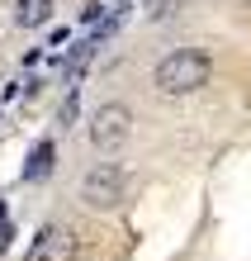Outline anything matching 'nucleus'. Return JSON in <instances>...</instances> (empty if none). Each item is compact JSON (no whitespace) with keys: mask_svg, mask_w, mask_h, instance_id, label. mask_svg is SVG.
<instances>
[{"mask_svg":"<svg viewBox=\"0 0 251 261\" xmlns=\"http://www.w3.org/2000/svg\"><path fill=\"white\" fill-rule=\"evenodd\" d=\"M209 76H213V57L204 48H176L156 62L152 86H156V95L180 100V95H194L199 86H209Z\"/></svg>","mask_w":251,"mask_h":261,"instance_id":"f257e3e1","label":"nucleus"},{"mask_svg":"<svg viewBox=\"0 0 251 261\" xmlns=\"http://www.w3.org/2000/svg\"><path fill=\"white\" fill-rule=\"evenodd\" d=\"M128 199V171L119 162H95L81 176V204L86 209H119Z\"/></svg>","mask_w":251,"mask_h":261,"instance_id":"f03ea898","label":"nucleus"},{"mask_svg":"<svg viewBox=\"0 0 251 261\" xmlns=\"http://www.w3.org/2000/svg\"><path fill=\"white\" fill-rule=\"evenodd\" d=\"M128 138H133V110L123 100H109L90 114V143H95V152H114Z\"/></svg>","mask_w":251,"mask_h":261,"instance_id":"7ed1b4c3","label":"nucleus"},{"mask_svg":"<svg viewBox=\"0 0 251 261\" xmlns=\"http://www.w3.org/2000/svg\"><path fill=\"white\" fill-rule=\"evenodd\" d=\"M29 261H76V233L67 223H48L29 247Z\"/></svg>","mask_w":251,"mask_h":261,"instance_id":"20e7f679","label":"nucleus"},{"mask_svg":"<svg viewBox=\"0 0 251 261\" xmlns=\"http://www.w3.org/2000/svg\"><path fill=\"white\" fill-rule=\"evenodd\" d=\"M52 19V0H14V24L19 29H43Z\"/></svg>","mask_w":251,"mask_h":261,"instance_id":"39448f33","label":"nucleus"},{"mask_svg":"<svg viewBox=\"0 0 251 261\" xmlns=\"http://www.w3.org/2000/svg\"><path fill=\"white\" fill-rule=\"evenodd\" d=\"M52 157H57V143L43 138V143L34 147V157H29V166H24V180H48L52 176Z\"/></svg>","mask_w":251,"mask_h":261,"instance_id":"423d86ee","label":"nucleus"},{"mask_svg":"<svg viewBox=\"0 0 251 261\" xmlns=\"http://www.w3.org/2000/svg\"><path fill=\"white\" fill-rule=\"evenodd\" d=\"M71 119H76V90H71V95H67V105H62V128H67V124H71Z\"/></svg>","mask_w":251,"mask_h":261,"instance_id":"0eeeda50","label":"nucleus"},{"mask_svg":"<svg viewBox=\"0 0 251 261\" xmlns=\"http://www.w3.org/2000/svg\"><path fill=\"white\" fill-rule=\"evenodd\" d=\"M10 238H14V228H10V223H0V252L10 247Z\"/></svg>","mask_w":251,"mask_h":261,"instance_id":"6e6552de","label":"nucleus"}]
</instances>
